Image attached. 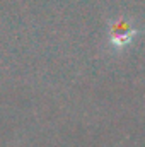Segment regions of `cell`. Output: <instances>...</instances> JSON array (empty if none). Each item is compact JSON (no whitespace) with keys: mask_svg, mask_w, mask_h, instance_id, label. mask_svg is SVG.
Returning a JSON list of instances; mask_svg holds the SVG:
<instances>
[{"mask_svg":"<svg viewBox=\"0 0 145 147\" xmlns=\"http://www.w3.org/2000/svg\"><path fill=\"white\" fill-rule=\"evenodd\" d=\"M130 38H132V31H130L128 24L118 22V24L113 28V41H114V43L123 45V43H126Z\"/></svg>","mask_w":145,"mask_h":147,"instance_id":"cell-1","label":"cell"}]
</instances>
